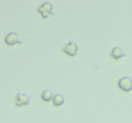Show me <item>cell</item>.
Here are the masks:
<instances>
[{"instance_id":"8992f818","label":"cell","mask_w":132,"mask_h":123,"mask_svg":"<svg viewBox=\"0 0 132 123\" xmlns=\"http://www.w3.org/2000/svg\"><path fill=\"white\" fill-rule=\"evenodd\" d=\"M125 55H126V53L124 52L123 49L121 47H118V46H116V47H113V49L111 51V55L113 58L117 59L125 56Z\"/></svg>"},{"instance_id":"5b68a950","label":"cell","mask_w":132,"mask_h":123,"mask_svg":"<svg viewBox=\"0 0 132 123\" xmlns=\"http://www.w3.org/2000/svg\"><path fill=\"white\" fill-rule=\"evenodd\" d=\"M5 42L9 45H12L15 43H21V41L19 40L18 34L15 32H10L8 33L5 37Z\"/></svg>"},{"instance_id":"7a4b0ae2","label":"cell","mask_w":132,"mask_h":123,"mask_svg":"<svg viewBox=\"0 0 132 123\" xmlns=\"http://www.w3.org/2000/svg\"><path fill=\"white\" fill-rule=\"evenodd\" d=\"M119 87L125 91H129L132 89V79L130 77L125 76L119 79L118 81Z\"/></svg>"},{"instance_id":"52a82bcc","label":"cell","mask_w":132,"mask_h":123,"mask_svg":"<svg viewBox=\"0 0 132 123\" xmlns=\"http://www.w3.org/2000/svg\"><path fill=\"white\" fill-rule=\"evenodd\" d=\"M64 97L61 94H56L53 97V102H54V105H57V106H59V105L63 104V102H64Z\"/></svg>"},{"instance_id":"ba28073f","label":"cell","mask_w":132,"mask_h":123,"mask_svg":"<svg viewBox=\"0 0 132 123\" xmlns=\"http://www.w3.org/2000/svg\"><path fill=\"white\" fill-rule=\"evenodd\" d=\"M53 97V93L50 90L46 89L43 91L41 94V97L45 101H50Z\"/></svg>"},{"instance_id":"277c9868","label":"cell","mask_w":132,"mask_h":123,"mask_svg":"<svg viewBox=\"0 0 132 123\" xmlns=\"http://www.w3.org/2000/svg\"><path fill=\"white\" fill-rule=\"evenodd\" d=\"M30 101V97L27 94L18 92L15 97V105L17 106H22L28 104Z\"/></svg>"},{"instance_id":"6da1fadb","label":"cell","mask_w":132,"mask_h":123,"mask_svg":"<svg viewBox=\"0 0 132 123\" xmlns=\"http://www.w3.org/2000/svg\"><path fill=\"white\" fill-rule=\"evenodd\" d=\"M53 8L54 7H53L52 4L51 3L46 1V2H44L38 8L37 10H38L39 12L41 13L43 17L46 18L48 15L54 14V12H53Z\"/></svg>"},{"instance_id":"3957f363","label":"cell","mask_w":132,"mask_h":123,"mask_svg":"<svg viewBox=\"0 0 132 123\" xmlns=\"http://www.w3.org/2000/svg\"><path fill=\"white\" fill-rule=\"evenodd\" d=\"M62 49L68 53V55L71 56H74L77 53V49H78V46L76 42L73 41H70L68 44L65 45L64 47H63Z\"/></svg>"}]
</instances>
